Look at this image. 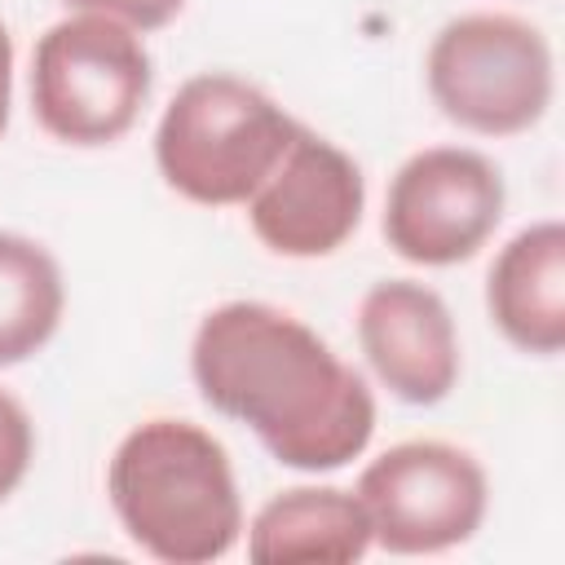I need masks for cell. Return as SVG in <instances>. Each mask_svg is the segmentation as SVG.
<instances>
[{"instance_id": "4", "label": "cell", "mask_w": 565, "mask_h": 565, "mask_svg": "<svg viewBox=\"0 0 565 565\" xmlns=\"http://www.w3.org/2000/svg\"><path fill=\"white\" fill-rule=\"evenodd\" d=\"M150 53L137 31L102 13H66L31 53L35 124L66 146L119 141L150 97Z\"/></svg>"}, {"instance_id": "11", "label": "cell", "mask_w": 565, "mask_h": 565, "mask_svg": "<svg viewBox=\"0 0 565 565\" xmlns=\"http://www.w3.org/2000/svg\"><path fill=\"white\" fill-rule=\"evenodd\" d=\"M371 547L375 539L358 494L335 486H291L247 525V561L256 565H349Z\"/></svg>"}, {"instance_id": "7", "label": "cell", "mask_w": 565, "mask_h": 565, "mask_svg": "<svg viewBox=\"0 0 565 565\" xmlns=\"http://www.w3.org/2000/svg\"><path fill=\"white\" fill-rule=\"evenodd\" d=\"M503 177L468 146H428L411 154L384 199V243L424 269L472 260L503 221Z\"/></svg>"}, {"instance_id": "12", "label": "cell", "mask_w": 565, "mask_h": 565, "mask_svg": "<svg viewBox=\"0 0 565 565\" xmlns=\"http://www.w3.org/2000/svg\"><path fill=\"white\" fill-rule=\"evenodd\" d=\"M66 282L44 243L0 230V366L35 358L62 327Z\"/></svg>"}, {"instance_id": "6", "label": "cell", "mask_w": 565, "mask_h": 565, "mask_svg": "<svg viewBox=\"0 0 565 565\" xmlns=\"http://www.w3.org/2000/svg\"><path fill=\"white\" fill-rule=\"evenodd\" d=\"M375 547L393 556H433L463 547L490 503L486 468L450 441H402L375 455L353 486Z\"/></svg>"}, {"instance_id": "15", "label": "cell", "mask_w": 565, "mask_h": 565, "mask_svg": "<svg viewBox=\"0 0 565 565\" xmlns=\"http://www.w3.org/2000/svg\"><path fill=\"white\" fill-rule=\"evenodd\" d=\"M9 102H13V40L9 26L0 22V137L9 128Z\"/></svg>"}, {"instance_id": "8", "label": "cell", "mask_w": 565, "mask_h": 565, "mask_svg": "<svg viewBox=\"0 0 565 565\" xmlns=\"http://www.w3.org/2000/svg\"><path fill=\"white\" fill-rule=\"evenodd\" d=\"M243 207L252 234L274 256L318 260L340 252L362 225L366 181L335 141L300 124L274 172L252 190Z\"/></svg>"}, {"instance_id": "10", "label": "cell", "mask_w": 565, "mask_h": 565, "mask_svg": "<svg viewBox=\"0 0 565 565\" xmlns=\"http://www.w3.org/2000/svg\"><path fill=\"white\" fill-rule=\"evenodd\" d=\"M486 313L499 335L534 358L565 349V225L534 221L512 234L486 278Z\"/></svg>"}, {"instance_id": "9", "label": "cell", "mask_w": 565, "mask_h": 565, "mask_svg": "<svg viewBox=\"0 0 565 565\" xmlns=\"http://www.w3.org/2000/svg\"><path fill=\"white\" fill-rule=\"evenodd\" d=\"M358 344L406 406H437L459 384V331L446 300L415 278H384L358 305Z\"/></svg>"}, {"instance_id": "5", "label": "cell", "mask_w": 565, "mask_h": 565, "mask_svg": "<svg viewBox=\"0 0 565 565\" xmlns=\"http://www.w3.org/2000/svg\"><path fill=\"white\" fill-rule=\"evenodd\" d=\"M424 79L433 106L477 137H516L534 128L556 88L543 31L512 13L450 18L428 44Z\"/></svg>"}, {"instance_id": "2", "label": "cell", "mask_w": 565, "mask_h": 565, "mask_svg": "<svg viewBox=\"0 0 565 565\" xmlns=\"http://www.w3.org/2000/svg\"><path fill=\"white\" fill-rule=\"evenodd\" d=\"M106 494L124 534L163 565H207L234 552L243 499L225 446L190 419H146L115 446Z\"/></svg>"}, {"instance_id": "1", "label": "cell", "mask_w": 565, "mask_h": 565, "mask_svg": "<svg viewBox=\"0 0 565 565\" xmlns=\"http://www.w3.org/2000/svg\"><path fill=\"white\" fill-rule=\"evenodd\" d=\"M199 397L256 433L296 472H335L375 437L366 380L296 313L265 300H230L203 313L190 344Z\"/></svg>"}, {"instance_id": "14", "label": "cell", "mask_w": 565, "mask_h": 565, "mask_svg": "<svg viewBox=\"0 0 565 565\" xmlns=\"http://www.w3.org/2000/svg\"><path fill=\"white\" fill-rule=\"evenodd\" d=\"M62 4H66L71 13H102V18H110V22H124V26L137 31V35L168 26V22L185 9V0H62Z\"/></svg>"}, {"instance_id": "13", "label": "cell", "mask_w": 565, "mask_h": 565, "mask_svg": "<svg viewBox=\"0 0 565 565\" xmlns=\"http://www.w3.org/2000/svg\"><path fill=\"white\" fill-rule=\"evenodd\" d=\"M35 459V424L26 415V406L0 388V503L26 481Z\"/></svg>"}, {"instance_id": "3", "label": "cell", "mask_w": 565, "mask_h": 565, "mask_svg": "<svg viewBox=\"0 0 565 565\" xmlns=\"http://www.w3.org/2000/svg\"><path fill=\"white\" fill-rule=\"evenodd\" d=\"M296 119L230 71L185 79L159 115L154 163L168 190L199 207L247 203L296 137Z\"/></svg>"}]
</instances>
